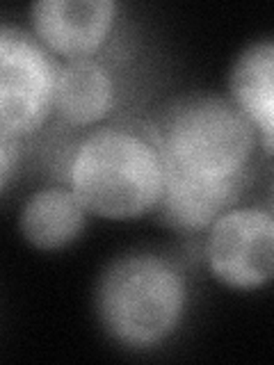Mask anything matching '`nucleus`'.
Masks as SVG:
<instances>
[{
  "label": "nucleus",
  "instance_id": "nucleus-5",
  "mask_svg": "<svg viewBox=\"0 0 274 365\" xmlns=\"http://www.w3.org/2000/svg\"><path fill=\"white\" fill-rule=\"evenodd\" d=\"M203 260L210 277L240 292L260 290L274 272V215L270 205L224 210L206 228Z\"/></svg>",
  "mask_w": 274,
  "mask_h": 365
},
{
  "label": "nucleus",
  "instance_id": "nucleus-3",
  "mask_svg": "<svg viewBox=\"0 0 274 365\" xmlns=\"http://www.w3.org/2000/svg\"><path fill=\"white\" fill-rule=\"evenodd\" d=\"M190 288L178 262L153 251L110 260L96 283V315L106 334L131 351H146L176 334Z\"/></svg>",
  "mask_w": 274,
  "mask_h": 365
},
{
  "label": "nucleus",
  "instance_id": "nucleus-9",
  "mask_svg": "<svg viewBox=\"0 0 274 365\" xmlns=\"http://www.w3.org/2000/svg\"><path fill=\"white\" fill-rule=\"evenodd\" d=\"M247 187L249 182H203L165 171V187L156 212L174 231L199 235L224 210L238 205Z\"/></svg>",
  "mask_w": 274,
  "mask_h": 365
},
{
  "label": "nucleus",
  "instance_id": "nucleus-7",
  "mask_svg": "<svg viewBox=\"0 0 274 365\" xmlns=\"http://www.w3.org/2000/svg\"><path fill=\"white\" fill-rule=\"evenodd\" d=\"M119 78L101 57L57 64L53 117L62 128L85 133L108 123L119 108Z\"/></svg>",
  "mask_w": 274,
  "mask_h": 365
},
{
  "label": "nucleus",
  "instance_id": "nucleus-4",
  "mask_svg": "<svg viewBox=\"0 0 274 365\" xmlns=\"http://www.w3.org/2000/svg\"><path fill=\"white\" fill-rule=\"evenodd\" d=\"M57 64L30 30L0 26V135L26 144L46 128Z\"/></svg>",
  "mask_w": 274,
  "mask_h": 365
},
{
  "label": "nucleus",
  "instance_id": "nucleus-2",
  "mask_svg": "<svg viewBox=\"0 0 274 365\" xmlns=\"http://www.w3.org/2000/svg\"><path fill=\"white\" fill-rule=\"evenodd\" d=\"M165 171L203 182H249L260 151L258 133L231 101L181 96L148 121Z\"/></svg>",
  "mask_w": 274,
  "mask_h": 365
},
{
  "label": "nucleus",
  "instance_id": "nucleus-6",
  "mask_svg": "<svg viewBox=\"0 0 274 365\" xmlns=\"http://www.w3.org/2000/svg\"><path fill=\"white\" fill-rule=\"evenodd\" d=\"M119 21L114 0H39L30 5V32L55 60L96 57Z\"/></svg>",
  "mask_w": 274,
  "mask_h": 365
},
{
  "label": "nucleus",
  "instance_id": "nucleus-8",
  "mask_svg": "<svg viewBox=\"0 0 274 365\" xmlns=\"http://www.w3.org/2000/svg\"><path fill=\"white\" fill-rule=\"evenodd\" d=\"M228 101L258 133L265 158L274 153V43L272 39L245 46L228 73Z\"/></svg>",
  "mask_w": 274,
  "mask_h": 365
},
{
  "label": "nucleus",
  "instance_id": "nucleus-1",
  "mask_svg": "<svg viewBox=\"0 0 274 365\" xmlns=\"http://www.w3.org/2000/svg\"><path fill=\"white\" fill-rule=\"evenodd\" d=\"M62 182L103 220L156 212L165 187V160L148 121L110 119L78 133L60 158Z\"/></svg>",
  "mask_w": 274,
  "mask_h": 365
},
{
  "label": "nucleus",
  "instance_id": "nucleus-10",
  "mask_svg": "<svg viewBox=\"0 0 274 365\" xmlns=\"http://www.w3.org/2000/svg\"><path fill=\"white\" fill-rule=\"evenodd\" d=\"M87 208L64 182L34 190L23 201L19 228L23 240L39 251L64 249L80 237L87 224Z\"/></svg>",
  "mask_w": 274,
  "mask_h": 365
},
{
  "label": "nucleus",
  "instance_id": "nucleus-11",
  "mask_svg": "<svg viewBox=\"0 0 274 365\" xmlns=\"http://www.w3.org/2000/svg\"><path fill=\"white\" fill-rule=\"evenodd\" d=\"M21 146L19 142H11L7 137L0 135V194L7 187V182L14 176L21 158Z\"/></svg>",
  "mask_w": 274,
  "mask_h": 365
}]
</instances>
